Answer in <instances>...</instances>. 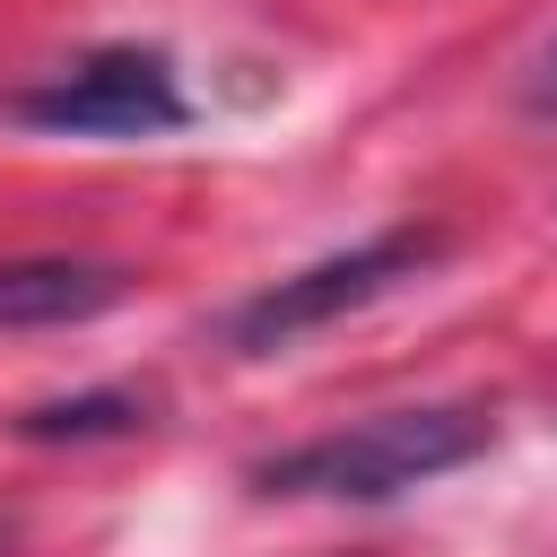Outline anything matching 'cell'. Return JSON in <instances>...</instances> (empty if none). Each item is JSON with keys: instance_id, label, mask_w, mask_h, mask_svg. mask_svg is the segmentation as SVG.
I'll use <instances>...</instances> for the list:
<instances>
[{"instance_id": "6", "label": "cell", "mask_w": 557, "mask_h": 557, "mask_svg": "<svg viewBox=\"0 0 557 557\" xmlns=\"http://www.w3.org/2000/svg\"><path fill=\"white\" fill-rule=\"evenodd\" d=\"M522 113H540V122H557V44L531 61V78H522Z\"/></svg>"}, {"instance_id": "3", "label": "cell", "mask_w": 557, "mask_h": 557, "mask_svg": "<svg viewBox=\"0 0 557 557\" xmlns=\"http://www.w3.org/2000/svg\"><path fill=\"white\" fill-rule=\"evenodd\" d=\"M9 122L61 131V139H157V131L191 122V96H183V78L157 44H104V52L70 61L61 78L17 87Z\"/></svg>"}, {"instance_id": "2", "label": "cell", "mask_w": 557, "mask_h": 557, "mask_svg": "<svg viewBox=\"0 0 557 557\" xmlns=\"http://www.w3.org/2000/svg\"><path fill=\"white\" fill-rule=\"evenodd\" d=\"M435 252H444L435 226H383V235H366V244H348V252H331V261H305V270L270 278L261 296H244V305L226 313V348H235V357H278V348H296V339H313V331L383 305V296L409 287L418 270H435Z\"/></svg>"}, {"instance_id": "1", "label": "cell", "mask_w": 557, "mask_h": 557, "mask_svg": "<svg viewBox=\"0 0 557 557\" xmlns=\"http://www.w3.org/2000/svg\"><path fill=\"white\" fill-rule=\"evenodd\" d=\"M496 444V418L470 400H426V409H374L357 426H331L296 453H270L252 470L261 496H322V505H392Z\"/></svg>"}, {"instance_id": "4", "label": "cell", "mask_w": 557, "mask_h": 557, "mask_svg": "<svg viewBox=\"0 0 557 557\" xmlns=\"http://www.w3.org/2000/svg\"><path fill=\"white\" fill-rule=\"evenodd\" d=\"M131 296L122 261H78V252H44V261H0V331H70L96 322Z\"/></svg>"}, {"instance_id": "5", "label": "cell", "mask_w": 557, "mask_h": 557, "mask_svg": "<svg viewBox=\"0 0 557 557\" xmlns=\"http://www.w3.org/2000/svg\"><path fill=\"white\" fill-rule=\"evenodd\" d=\"M139 426H148L139 392H78V400H44L17 418L26 444H96V435H139Z\"/></svg>"}]
</instances>
